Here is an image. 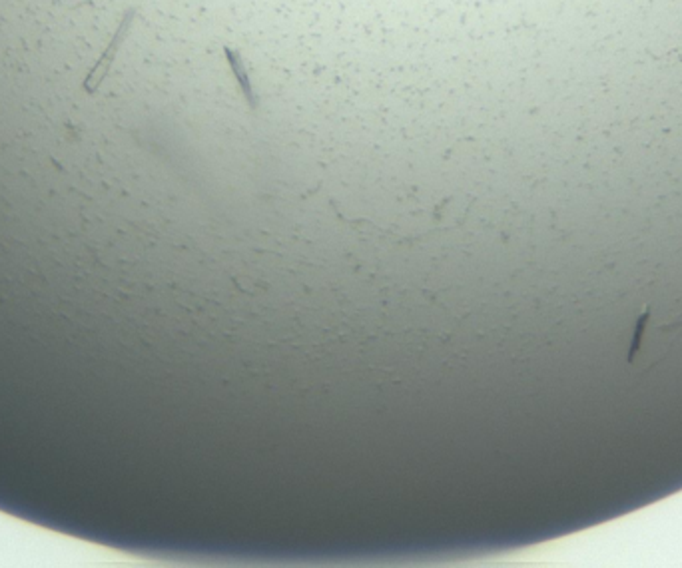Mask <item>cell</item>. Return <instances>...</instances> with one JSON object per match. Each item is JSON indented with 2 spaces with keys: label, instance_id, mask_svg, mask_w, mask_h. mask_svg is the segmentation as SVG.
<instances>
[{
  "label": "cell",
  "instance_id": "6da1fadb",
  "mask_svg": "<svg viewBox=\"0 0 682 568\" xmlns=\"http://www.w3.org/2000/svg\"><path fill=\"white\" fill-rule=\"evenodd\" d=\"M134 16H136V11H132L130 8V11L124 14L122 22H120V26H118V31L114 34V39L111 40V44H108V49L104 50L102 57H100V60L94 64L93 70H90V75L84 80V88L88 90V93H94V90L102 84V80L111 75V67L116 60V54H118V50H120L122 42L126 40V34H128V31H130Z\"/></svg>",
  "mask_w": 682,
  "mask_h": 568
},
{
  "label": "cell",
  "instance_id": "7a4b0ae2",
  "mask_svg": "<svg viewBox=\"0 0 682 568\" xmlns=\"http://www.w3.org/2000/svg\"><path fill=\"white\" fill-rule=\"evenodd\" d=\"M224 57H226L227 67H230V70H232L235 82H238L240 93L245 100V104L253 110L258 106V96H256V93H253L252 80L248 76V70H245V62L242 58V54L238 50L230 49V47H224Z\"/></svg>",
  "mask_w": 682,
  "mask_h": 568
}]
</instances>
